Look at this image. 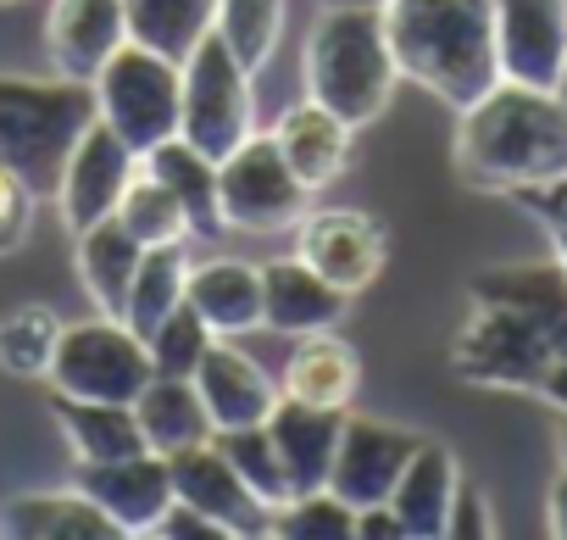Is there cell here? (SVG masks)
Here are the masks:
<instances>
[{"instance_id": "obj_25", "label": "cell", "mask_w": 567, "mask_h": 540, "mask_svg": "<svg viewBox=\"0 0 567 540\" xmlns=\"http://www.w3.org/2000/svg\"><path fill=\"white\" fill-rule=\"evenodd\" d=\"M278 390L296 396V401H312V407L346 412L357 401V390H362V363L334 329L301 335L290 363H284V374H278Z\"/></svg>"}, {"instance_id": "obj_38", "label": "cell", "mask_w": 567, "mask_h": 540, "mask_svg": "<svg viewBox=\"0 0 567 540\" xmlns=\"http://www.w3.org/2000/svg\"><path fill=\"white\" fill-rule=\"evenodd\" d=\"M34 190L12 173V167H0V256H12L23 240H29V228H34Z\"/></svg>"}, {"instance_id": "obj_26", "label": "cell", "mask_w": 567, "mask_h": 540, "mask_svg": "<svg viewBox=\"0 0 567 540\" xmlns=\"http://www.w3.org/2000/svg\"><path fill=\"white\" fill-rule=\"evenodd\" d=\"M51 418H56L73 462H112V457L151 451L145 435H140L134 401H84V396L51 390Z\"/></svg>"}, {"instance_id": "obj_17", "label": "cell", "mask_w": 567, "mask_h": 540, "mask_svg": "<svg viewBox=\"0 0 567 540\" xmlns=\"http://www.w3.org/2000/svg\"><path fill=\"white\" fill-rule=\"evenodd\" d=\"M195 390L212 412V435L217 429H250L267 424V412L278 407V379H267V368L256 357H245L234 340H212L200 368H195Z\"/></svg>"}, {"instance_id": "obj_46", "label": "cell", "mask_w": 567, "mask_h": 540, "mask_svg": "<svg viewBox=\"0 0 567 540\" xmlns=\"http://www.w3.org/2000/svg\"><path fill=\"white\" fill-rule=\"evenodd\" d=\"M556 462L567 468V412H561V424H556Z\"/></svg>"}, {"instance_id": "obj_31", "label": "cell", "mask_w": 567, "mask_h": 540, "mask_svg": "<svg viewBox=\"0 0 567 540\" xmlns=\"http://www.w3.org/2000/svg\"><path fill=\"white\" fill-rule=\"evenodd\" d=\"M123 12H128V40L184 62L189 45L212 29L217 0H123Z\"/></svg>"}, {"instance_id": "obj_43", "label": "cell", "mask_w": 567, "mask_h": 540, "mask_svg": "<svg viewBox=\"0 0 567 540\" xmlns=\"http://www.w3.org/2000/svg\"><path fill=\"white\" fill-rule=\"evenodd\" d=\"M545 529L556 540H567V468L550 479V496H545Z\"/></svg>"}, {"instance_id": "obj_36", "label": "cell", "mask_w": 567, "mask_h": 540, "mask_svg": "<svg viewBox=\"0 0 567 540\" xmlns=\"http://www.w3.org/2000/svg\"><path fill=\"white\" fill-rule=\"evenodd\" d=\"M267 534L272 540H357V507L323 485V490H307L296 501H284L267 518Z\"/></svg>"}, {"instance_id": "obj_4", "label": "cell", "mask_w": 567, "mask_h": 540, "mask_svg": "<svg viewBox=\"0 0 567 540\" xmlns=\"http://www.w3.org/2000/svg\"><path fill=\"white\" fill-rule=\"evenodd\" d=\"M95 118V90L84 79L0 73V167H12L34 195H56L62 167Z\"/></svg>"}, {"instance_id": "obj_39", "label": "cell", "mask_w": 567, "mask_h": 540, "mask_svg": "<svg viewBox=\"0 0 567 540\" xmlns=\"http://www.w3.org/2000/svg\"><path fill=\"white\" fill-rule=\"evenodd\" d=\"M451 540H489L495 534V507L478 485H456V501H451V523H445Z\"/></svg>"}, {"instance_id": "obj_15", "label": "cell", "mask_w": 567, "mask_h": 540, "mask_svg": "<svg viewBox=\"0 0 567 540\" xmlns=\"http://www.w3.org/2000/svg\"><path fill=\"white\" fill-rule=\"evenodd\" d=\"M73 485L123 534H151L156 518L173 507V468L162 451H134V457H112V462H73Z\"/></svg>"}, {"instance_id": "obj_32", "label": "cell", "mask_w": 567, "mask_h": 540, "mask_svg": "<svg viewBox=\"0 0 567 540\" xmlns=\"http://www.w3.org/2000/svg\"><path fill=\"white\" fill-rule=\"evenodd\" d=\"M56 346H62V318L45 302H23L0 318V374L29 379V385L51 379Z\"/></svg>"}, {"instance_id": "obj_9", "label": "cell", "mask_w": 567, "mask_h": 540, "mask_svg": "<svg viewBox=\"0 0 567 540\" xmlns=\"http://www.w3.org/2000/svg\"><path fill=\"white\" fill-rule=\"evenodd\" d=\"M556 363L550 340L512 307L501 302H473V318L462 324L451 346V368L467 385H495V390H539L545 368Z\"/></svg>"}, {"instance_id": "obj_11", "label": "cell", "mask_w": 567, "mask_h": 540, "mask_svg": "<svg viewBox=\"0 0 567 540\" xmlns=\"http://www.w3.org/2000/svg\"><path fill=\"white\" fill-rule=\"evenodd\" d=\"M417 446H423V435L406 429V424L346 412L340 446H334V468H329V490L346 496L351 507L390 501V490H395V479H401V468L412 462Z\"/></svg>"}, {"instance_id": "obj_48", "label": "cell", "mask_w": 567, "mask_h": 540, "mask_svg": "<svg viewBox=\"0 0 567 540\" xmlns=\"http://www.w3.org/2000/svg\"><path fill=\"white\" fill-rule=\"evenodd\" d=\"M351 7H379V0H351Z\"/></svg>"}, {"instance_id": "obj_13", "label": "cell", "mask_w": 567, "mask_h": 540, "mask_svg": "<svg viewBox=\"0 0 567 540\" xmlns=\"http://www.w3.org/2000/svg\"><path fill=\"white\" fill-rule=\"evenodd\" d=\"M501 79L556 90L567 68V0H495Z\"/></svg>"}, {"instance_id": "obj_1", "label": "cell", "mask_w": 567, "mask_h": 540, "mask_svg": "<svg viewBox=\"0 0 567 540\" xmlns=\"http://www.w3.org/2000/svg\"><path fill=\"white\" fill-rule=\"evenodd\" d=\"M456 173L473 190H534L567 173V101L556 90L501 79L456 123Z\"/></svg>"}, {"instance_id": "obj_16", "label": "cell", "mask_w": 567, "mask_h": 540, "mask_svg": "<svg viewBox=\"0 0 567 540\" xmlns=\"http://www.w3.org/2000/svg\"><path fill=\"white\" fill-rule=\"evenodd\" d=\"M346 318H351V296L340 285H329L312 262L278 256L261 267V329L301 340V335L340 329Z\"/></svg>"}, {"instance_id": "obj_5", "label": "cell", "mask_w": 567, "mask_h": 540, "mask_svg": "<svg viewBox=\"0 0 567 540\" xmlns=\"http://www.w3.org/2000/svg\"><path fill=\"white\" fill-rule=\"evenodd\" d=\"M95 90V112L106 129H117L140 156L162 140L178 134V101H184V73L173 57L140 45V40H123L106 68L90 79Z\"/></svg>"}, {"instance_id": "obj_19", "label": "cell", "mask_w": 567, "mask_h": 540, "mask_svg": "<svg viewBox=\"0 0 567 540\" xmlns=\"http://www.w3.org/2000/svg\"><path fill=\"white\" fill-rule=\"evenodd\" d=\"M340 424H346V412L312 407V401H296V396H278V407L267 412V440H272L284 473H290L296 496L329 485L334 446H340Z\"/></svg>"}, {"instance_id": "obj_41", "label": "cell", "mask_w": 567, "mask_h": 540, "mask_svg": "<svg viewBox=\"0 0 567 540\" xmlns=\"http://www.w3.org/2000/svg\"><path fill=\"white\" fill-rule=\"evenodd\" d=\"M512 201H523V206H528V212H534V217H539V223L550 228V234H556V228L567 234V173H561V179H550V184L517 190Z\"/></svg>"}, {"instance_id": "obj_35", "label": "cell", "mask_w": 567, "mask_h": 540, "mask_svg": "<svg viewBox=\"0 0 567 540\" xmlns=\"http://www.w3.org/2000/svg\"><path fill=\"white\" fill-rule=\"evenodd\" d=\"M212 440H217L223 457L239 468V479L261 496L267 512H278L284 501H296V485H290V473H284L272 440H267V424H250V429H217Z\"/></svg>"}, {"instance_id": "obj_7", "label": "cell", "mask_w": 567, "mask_h": 540, "mask_svg": "<svg viewBox=\"0 0 567 540\" xmlns=\"http://www.w3.org/2000/svg\"><path fill=\"white\" fill-rule=\"evenodd\" d=\"M307 212H312V190L296 179L290 162H284L272 134H250L217 162V217H223V228L278 234V228H296Z\"/></svg>"}, {"instance_id": "obj_44", "label": "cell", "mask_w": 567, "mask_h": 540, "mask_svg": "<svg viewBox=\"0 0 567 540\" xmlns=\"http://www.w3.org/2000/svg\"><path fill=\"white\" fill-rule=\"evenodd\" d=\"M534 396H545L556 412H567V357H556L550 368H545V379H539V390Z\"/></svg>"}, {"instance_id": "obj_10", "label": "cell", "mask_w": 567, "mask_h": 540, "mask_svg": "<svg viewBox=\"0 0 567 540\" xmlns=\"http://www.w3.org/2000/svg\"><path fill=\"white\" fill-rule=\"evenodd\" d=\"M296 256L312 262L329 285H340L346 296H362L390 256V234L373 212L357 206H329V212H307L296 223Z\"/></svg>"}, {"instance_id": "obj_23", "label": "cell", "mask_w": 567, "mask_h": 540, "mask_svg": "<svg viewBox=\"0 0 567 540\" xmlns=\"http://www.w3.org/2000/svg\"><path fill=\"white\" fill-rule=\"evenodd\" d=\"M0 534L7 540H128L79 485L12 496L0 507Z\"/></svg>"}, {"instance_id": "obj_6", "label": "cell", "mask_w": 567, "mask_h": 540, "mask_svg": "<svg viewBox=\"0 0 567 540\" xmlns=\"http://www.w3.org/2000/svg\"><path fill=\"white\" fill-rule=\"evenodd\" d=\"M184 73V101H178V134L223 162L239 140L256 134V101H250V68L206 29L189 57L178 62Z\"/></svg>"}, {"instance_id": "obj_42", "label": "cell", "mask_w": 567, "mask_h": 540, "mask_svg": "<svg viewBox=\"0 0 567 540\" xmlns=\"http://www.w3.org/2000/svg\"><path fill=\"white\" fill-rule=\"evenodd\" d=\"M357 540H406V529L390 512V501H373V507H357Z\"/></svg>"}, {"instance_id": "obj_18", "label": "cell", "mask_w": 567, "mask_h": 540, "mask_svg": "<svg viewBox=\"0 0 567 540\" xmlns=\"http://www.w3.org/2000/svg\"><path fill=\"white\" fill-rule=\"evenodd\" d=\"M128 40V12L123 0H51L45 18V57L68 79H95L106 57Z\"/></svg>"}, {"instance_id": "obj_28", "label": "cell", "mask_w": 567, "mask_h": 540, "mask_svg": "<svg viewBox=\"0 0 567 540\" xmlns=\"http://www.w3.org/2000/svg\"><path fill=\"white\" fill-rule=\"evenodd\" d=\"M134 418H140V435L151 451L173 457L195 440H212V412L195 390V379H151L140 396H134Z\"/></svg>"}, {"instance_id": "obj_47", "label": "cell", "mask_w": 567, "mask_h": 540, "mask_svg": "<svg viewBox=\"0 0 567 540\" xmlns=\"http://www.w3.org/2000/svg\"><path fill=\"white\" fill-rule=\"evenodd\" d=\"M556 95H561V101H567V68H561V84H556Z\"/></svg>"}, {"instance_id": "obj_14", "label": "cell", "mask_w": 567, "mask_h": 540, "mask_svg": "<svg viewBox=\"0 0 567 540\" xmlns=\"http://www.w3.org/2000/svg\"><path fill=\"white\" fill-rule=\"evenodd\" d=\"M167 468H173V496L189 501V507H200L206 518H217V523L228 529V540H256V534H267V518H272V512H267L261 496L239 479V468L223 457L217 440H195V446L173 451Z\"/></svg>"}, {"instance_id": "obj_37", "label": "cell", "mask_w": 567, "mask_h": 540, "mask_svg": "<svg viewBox=\"0 0 567 540\" xmlns=\"http://www.w3.org/2000/svg\"><path fill=\"white\" fill-rule=\"evenodd\" d=\"M217 335L200 324V313L184 302V307H173L151 335H145V351H151V368L162 374V379H195V368H200V357H206V346H212Z\"/></svg>"}, {"instance_id": "obj_27", "label": "cell", "mask_w": 567, "mask_h": 540, "mask_svg": "<svg viewBox=\"0 0 567 540\" xmlns=\"http://www.w3.org/2000/svg\"><path fill=\"white\" fill-rule=\"evenodd\" d=\"M140 256H145V245H140V240H134V234L117 223V212L73 234L79 285H84V296L95 302V313L123 318V302H128V285H134V267H140Z\"/></svg>"}, {"instance_id": "obj_34", "label": "cell", "mask_w": 567, "mask_h": 540, "mask_svg": "<svg viewBox=\"0 0 567 540\" xmlns=\"http://www.w3.org/2000/svg\"><path fill=\"white\" fill-rule=\"evenodd\" d=\"M212 34L250 73H261L272 62V51H278V34H284V0H217Z\"/></svg>"}, {"instance_id": "obj_24", "label": "cell", "mask_w": 567, "mask_h": 540, "mask_svg": "<svg viewBox=\"0 0 567 540\" xmlns=\"http://www.w3.org/2000/svg\"><path fill=\"white\" fill-rule=\"evenodd\" d=\"M351 123L346 118H334L329 106H318V101H301V106H290L278 118V129H272V140H278V151H284V162L296 167V179L318 195V190H329L340 173H346V162H351Z\"/></svg>"}, {"instance_id": "obj_22", "label": "cell", "mask_w": 567, "mask_h": 540, "mask_svg": "<svg viewBox=\"0 0 567 540\" xmlns=\"http://www.w3.org/2000/svg\"><path fill=\"white\" fill-rule=\"evenodd\" d=\"M456 485H462V468H456L451 446H440V440L423 435V446L412 451V462L401 468V479L390 490V512L401 518L406 540H440L445 534Z\"/></svg>"}, {"instance_id": "obj_8", "label": "cell", "mask_w": 567, "mask_h": 540, "mask_svg": "<svg viewBox=\"0 0 567 540\" xmlns=\"http://www.w3.org/2000/svg\"><path fill=\"white\" fill-rule=\"evenodd\" d=\"M151 379L156 368H151L145 340L123 318L95 313V318L62 324V346H56L45 385L62 396H84V401H134Z\"/></svg>"}, {"instance_id": "obj_3", "label": "cell", "mask_w": 567, "mask_h": 540, "mask_svg": "<svg viewBox=\"0 0 567 540\" xmlns=\"http://www.w3.org/2000/svg\"><path fill=\"white\" fill-rule=\"evenodd\" d=\"M301 84H307V101L329 106L351 129H368L373 118H384V106L401 84V68H395V51L384 34V12L329 0L318 23L307 29Z\"/></svg>"}, {"instance_id": "obj_20", "label": "cell", "mask_w": 567, "mask_h": 540, "mask_svg": "<svg viewBox=\"0 0 567 540\" xmlns=\"http://www.w3.org/2000/svg\"><path fill=\"white\" fill-rule=\"evenodd\" d=\"M184 302L200 313V324L217 340H239L261 329V267L239 256H206L189 262V291Z\"/></svg>"}, {"instance_id": "obj_33", "label": "cell", "mask_w": 567, "mask_h": 540, "mask_svg": "<svg viewBox=\"0 0 567 540\" xmlns=\"http://www.w3.org/2000/svg\"><path fill=\"white\" fill-rule=\"evenodd\" d=\"M117 223L140 240V245H189V234H195V217H189V206L162 184V179H151L145 167L134 173V184L123 190V201H117Z\"/></svg>"}, {"instance_id": "obj_45", "label": "cell", "mask_w": 567, "mask_h": 540, "mask_svg": "<svg viewBox=\"0 0 567 540\" xmlns=\"http://www.w3.org/2000/svg\"><path fill=\"white\" fill-rule=\"evenodd\" d=\"M550 256H556V267H561V274H567V234H561V228L550 234Z\"/></svg>"}, {"instance_id": "obj_30", "label": "cell", "mask_w": 567, "mask_h": 540, "mask_svg": "<svg viewBox=\"0 0 567 540\" xmlns=\"http://www.w3.org/2000/svg\"><path fill=\"white\" fill-rule=\"evenodd\" d=\"M184 291H189L184 240L178 245H145V256L134 267V285H128V302H123V324L145 340L173 307H184Z\"/></svg>"}, {"instance_id": "obj_29", "label": "cell", "mask_w": 567, "mask_h": 540, "mask_svg": "<svg viewBox=\"0 0 567 540\" xmlns=\"http://www.w3.org/2000/svg\"><path fill=\"white\" fill-rule=\"evenodd\" d=\"M140 167H145L151 179H162V184L189 206L195 234H217V228H223V217H217V162H212L206 151H195L184 134L151 145V151L140 156Z\"/></svg>"}, {"instance_id": "obj_21", "label": "cell", "mask_w": 567, "mask_h": 540, "mask_svg": "<svg viewBox=\"0 0 567 540\" xmlns=\"http://www.w3.org/2000/svg\"><path fill=\"white\" fill-rule=\"evenodd\" d=\"M473 302H501L512 313H523L556 357H567V274L550 262H512V267H489L473 279Z\"/></svg>"}, {"instance_id": "obj_12", "label": "cell", "mask_w": 567, "mask_h": 540, "mask_svg": "<svg viewBox=\"0 0 567 540\" xmlns=\"http://www.w3.org/2000/svg\"><path fill=\"white\" fill-rule=\"evenodd\" d=\"M134 173H140V151L117 129H106L95 118L84 129V140L73 145V156L62 167V184H56V206H62L68 228L79 234V228L112 217L117 201H123V190L134 184Z\"/></svg>"}, {"instance_id": "obj_2", "label": "cell", "mask_w": 567, "mask_h": 540, "mask_svg": "<svg viewBox=\"0 0 567 540\" xmlns=\"http://www.w3.org/2000/svg\"><path fill=\"white\" fill-rule=\"evenodd\" d=\"M401 79L423 84L451 112L501 84L495 0H379Z\"/></svg>"}, {"instance_id": "obj_49", "label": "cell", "mask_w": 567, "mask_h": 540, "mask_svg": "<svg viewBox=\"0 0 567 540\" xmlns=\"http://www.w3.org/2000/svg\"><path fill=\"white\" fill-rule=\"evenodd\" d=\"M0 7H7V0H0Z\"/></svg>"}, {"instance_id": "obj_40", "label": "cell", "mask_w": 567, "mask_h": 540, "mask_svg": "<svg viewBox=\"0 0 567 540\" xmlns=\"http://www.w3.org/2000/svg\"><path fill=\"white\" fill-rule=\"evenodd\" d=\"M151 534H156V540H228V529H223L217 518H206L200 507H189V501H178V496H173V507L156 518Z\"/></svg>"}]
</instances>
